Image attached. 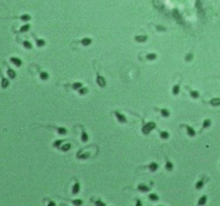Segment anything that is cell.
I'll use <instances>...</instances> for the list:
<instances>
[{
  "label": "cell",
  "mask_w": 220,
  "mask_h": 206,
  "mask_svg": "<svg viewBox=\"0 0 220 206\" xmlns=\"http://www.w3.org/2000/svg\"><path fill=\"white\" fill-rule=\"evenodd\" d=\"M11 61L13 62L14 65H22V61L18 58H11Z\"/></svg>",
  "instance_id": "1"
},
{
  "label": "cell",
  "mask_w": 220,
  "mask_h": 206,
  "mask_svg": "<svg viewBox=\"0 0 220 206\" xmlns=\"http://www.w3.org/2000/svg\"><path fill=\"white\" fill-rule=\"evenodd\" d=\"M8 75H9V77H11V79H14V77H15V72L12 71V70H8Z\"/></svg>",
  "instance_id": "2"
}]
</instances>
